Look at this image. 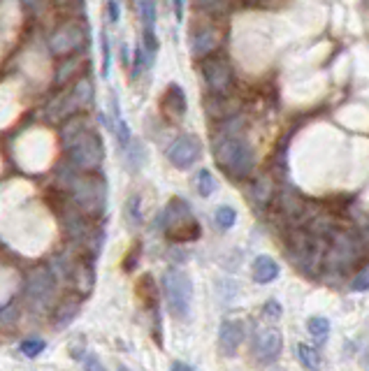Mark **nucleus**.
I'll return each instance as SVG.
<instances>
[{
  "instance_id": "nucleus-5",
  "label": "nucleus",
  "mask_w": 369,
  "mask_h": 371,
  "mask_svg": "<svg viewBox=\"0 0 369 371\" xmlns=\"http://www.w3.org/2000/svg\"><path fill=\"white\" fill-rule=\"evenodd\" d=\"M163 290H165L168 309L177 320H186L191 316V304H193V283L191 276L184 269L170 267L163 274Z\"/></svg>"
},
{
  "instance_id": "nucleus-20",
  "label": "nucleus",
  "mask_w": 369,
  "mask_h": 371,
  "mask_svg": "<svg viewBox=\"0 0 369 371\" xmlns=\"http://www.w3.org/2000/svg\"><path fill=\"white\" fill-rule=\"evenodd\" d=\"M81 68H84V59H81V56H68V59H63L59 70H56V86H65L70 79H75Z\"/></svg>"
},
{
  "instance_id": "nucleus-39",
  "label": "nucleus",
  "mask_w": 369,
  "mask_h": 371,
  "mask_svg": "<svg viewBox=\"0 0 369 371\" xmlns=\"http://www.w3.org/2000/svg\"><path fill=\"white\" fill-rule=\"evenodd\" d=\"M175 3V16L177 21H184V0H172Z\"/></svg>"
},
{
  "instance_id": "nucleus-6",
  "label": "nucleus",
  "mask_w": 369,
  "mask_h": 371,
  "mask_svg": "<svg viewBox=\"0 0 369 371\" xmlns=\"http://www.w3.org/2000/svg\"><path fill=\"white\" fill-rule=\"evenodd\" d=\"M86 42H88V26L81 19H77V16H70V19H65L49 35V54L63 59V56L79 52Z\"/></svg>"
},
{
  "instance_id": "nucleus-18",
  "label": "nucleus",
  "mask_w": 369,
  "mask_h": 371,
  "mask_svg": "<svg viewBox=\"0 0 369 371\" xmlns=\"http://www.w3.org/2000/svg\"><path fill=\"white\" fill-rule=\"evenodd\" d=\"M70 93H72V98H75L79 112L91 110V107H93V93H95V90H93V81L88 77H79L75 81V86L70 88Z\"/></svg>"
},
{
  "instance_id": "nucleus-38",
  "label": "nucleus",
  "mask_w": 369,
  "mask_h": 371,
  "mask_svg": "<svg viewBox=\"0 0 369 371\" xmlns=\"http://www.w3.org/2000/svg\"><path fill=\"white\" fill-rule=\"evenodd\" d=\"M272 0H240V5L244 7H267Z\"/></svg>"
},
{
  "instance_id": "nucleus-23",
  "label": "nucleus",
  "mask_w": 369,
  "mask_h": 371,
  "mask_svg": "<svg viewBox=\"0 0 369 371\" xmlns=\"http://www.w3.org/2000/svg\"><path fill=\"white\" fill-rule=\"evenodd\" d=\"M195 7L209 16H223L230 7V0H195Z\"/></svg>"
},
{
  "instance_id": "nucleus-2",
  "label": "nucleus",
  "mask_w": 369,
  "mask_h": 371,
  "mask_svg": "<svg viewBox=\"0 0 369 371\" xmlns=\"http://www.w3.org/2000/svg\"><path fill=\"white\" fill-rule=\"evenodd\" d=\"M211 151H214V160L221 170L230 179H246L256 170V153L253 146L246 142V137L235 128V121H228L221 133L214 135L211 142Z\"/></svg>"
},
{
  "instance_id": "nucleus-19",
  "label": "nucleus",
  "mask_w": 369,
  "mask_h": 371,
  "mask_svg": "<svg viewBox=\"0 0 369 371\" xmlns=\"http://www.w3.org/2000/svg\"><path fill=\"white\" fill-rule=\"evenodd\" d=\"M276 276H279V265L269 255H258L253 260V278L258 283H272Z\"/></svg>"
},
{
  "instance_id": "nucleus-25",
  "label": "nucleus",
  "mask_w": 369,
  "mask_h": 371,
  "mask_svg": "<svg viewBox=\"0 0 369 371\" xmlns=\"http://www.w3.org/2000/svg\"><path fill=\"white\" fill-rule=\"evenodd\" d=\"M307 329H309V334L314 336V339H318L323 343L327 339V334H330V323H327V318L316 316L307 323Z\"/></svg>"
},
{
  "instance_id": "nucleus-29",
  "label": "nucleus",
  "mask_w": 369,
  "mask_h": 371,
  "mask_svg": "<svg viewBox=\"0 0 369 371\" xmlns=\"http://www.w3.org/2000/svg\"><path fill=\"white\" fill-rule=\"evenodd\" d=\"M214 220H216V225L221 230H230L235 225V220H237V211L233 207H218L216 213H214Z\"/></svg>"
},
{
  "instance_id": "nucleus-12",
  "label": "nucleus",
  "mask_w": 369,
  "mask_h": 371,
  "mask_svg": "<svg viewBox=\"0 0 369 371\" xmlns=\"http://www.w3.org/2000/svg\"><path fill=\"white\" fill-rule=\"evenodd\" d=\"M244 341V325L240 320H223L221 323V329H218V346H221V353H223L226 358H233L237 351H240V346Z\"/></svg>"
},
{
  "instance_id": "nucleus-41",
  "label": "nucleus",
  "mask_w": 369,
  "mask_h": 371,
  "mask_svg": "<svg viewBox=\"0 0 369 371\" xmlns=\"http://www.w3.org/2000/svg\"><path fill=\"white\" fill-rule=\"evenodd\" d=\"M367 237H369V225H367Z\"/></svg>"
},
{
  "instance_id": "nucleus-35",
  "label": "nucleus",
  "mask_w": 369,
  "mask_h": 371,
  "mask_svg": "<svg viewBox=\"0 0 369 371\" xmlns=\"http://www.w3.org/2000/svg\"><path fill=\"white\" fill-rule=\"evenodd\" d=\"M262 313H265V316L267 318H272V320H276L279 316H281V304H279V302H267L265 304V307H262Z\"/></svg>"
},
{
  "instance_id": "nucleus-14",
  "label": "nucleus",
  "mask_w": 369,
  "mask_h": 371,
  "mask_svg": "<svg viewBox=\"0 0 369 371\" xmlns=\"http://www.w3.org/2000/svg\"><path fill=\"white\" fill-rule=\"evenodd\" d=\"M72 114H79V107L75 102V98H72L70 90H65V93L56 95L52 102L47 105V121H65L70 119Z\"/></svg>"
},
{
  "instance_id": "nucleus-13",
  "label": "nucleus",
  "mask_w": 369,
  "mask_h": 371,
  "mask_svg": "<svg viewBox=\"0 0 369 371\" xmlns=\"http://www.w3.org/2000/svg\"><path fill=\"white\" fill-rule=\"evenodd\" d=\"M68 278L75 285V290L79 295H88L93 290V283H95V271H93V262L91 260H72L70 271H68Z\"/></svg>"
},
{
  "instance_id": "nucleus-9",
  "label": "nucleus",
  "mask_w": 369,
  "mask_h": 371,
  "mask_svg": "<svg viewBox=\"0 0 369 371\" xmlns=\"http://www.w3.org/2000/svg\"><path fill=\"white\" fill-rule=\"evenodd\" d=\"M165 155L177 170H188V167H193L202 155V144H200V139L193 135H179L175 142L168 146Z\"/></svg>"
},
{
  "instance_id": "nucleus-40",
  "label": "nucleus",
  "mask_w": 369,
  "mask_h": 371,
  "mask_svg": "<svg viewBox=\"0 0 369 371\" xmlns=\"http://www.w3.org/2000/svg\"><path fill=\"white\" fill-rule=\"evenodd\" d=\"M172 369H175V371H191L193 367L186 365V362H172Z\"/></svg>"
},
{
  "instance_id": "nucleus-3",
  "label": "nucleus",
  "mask_w": 369,
  "mask_h": 371,
  "mask_svg": "<svg viewBox=\"0 0 369 371\" xmlns=\"http://www.w3.org/2000/svg\"><path fill=\"white\" fill-rule=\"evenodd\" d=\"M65 188L70 191L72 204L88 218H102L107 213V179L95 172H68Z\"/></svg>"
},
{
  "instance_id": "nucleus-21",
  "label": "nucleus",
  "mask_w": 369,
  "mask_h": 371,
  "mask_svg": "<svg viewBox=\"0 0 369 371\" xmlns=\"http://www.w3.org/2000/svg\"><path fill=\"white\" fill-rule=\"evenodd\" d=\"M123 216H126L130 228H139L144 223V213H142V197L139 195H130L126 200V207H123Z\"/></svg>"
},
{
  "instance_id": "nucleus-27",
  "label": "nucleus",
  "mask_w": 369,
  "mask_h": 371,
  "mask_svg": "<svg viewBox=\"0 0 369 371\" xmlns=\"http://www.w3.org/2000/svg\"><path fill=\"white\" fill-rule=\"evenodd\" d=\"M216 188H218V184H216L214 175H211L209 170H200L198 172V193L202 197H209L211 193L216 191Z\"/></svg>"
},
{
  "instance_id": "nucleus-16",
  "label": "nucleus",
  "mask_w": 369,
  "mask_h": 371,
  "mask_svg": "<svg viewBox=\"0 0 369 371\" xmlns=\"http://www.w3.org/2000/svg\"><path fill=\"white\" fill-rule=\"evenodd\" d=\"M79 311H81V300H79V295H68V297H63L61 304L56 307L54 311V327L56 329H65L68 327L72 320H75L79 316Z\"/></svg>"
},
{
  "instance_id": "nucleus-4",
  "label": "nucleus",
  "mask_w": 369,
  "mask_h": 371,
  "mask_svg": "<svg viewBox=\"0 0 369 371\" xmlns=\"http://www.w3.org/2000/svg\"><path fill=\"white\" fill-rule=\"evenodd\" d=\"M158 228L163 230L168 242L172 244H186V242H195L200 237V223L193 216L188 202L179 200V197H172L165 204V209L158 213Z\"/></svg>"
},
{
  "instance_id": "nucleus-11",
  "label": "nucleus",
  "mask_w": 369,
  "mask_h": 371,
  "mask_svg": "<svg viewBox=\"0 0 369 371\" xmlns=\"http://www.w3.org/2000/svg\"><path fill=\"white\" fill-rule=\"evenodd\" d=\"M281 348L283 339L281 332H276V329H262L256 336V343H253V351H256V358L260 362H274L281 355Z\"/></svg>"
},
{
  "instance_id": "nucleus-28",
  "label": "nucleus",
  "mask_w": 369,
  "mask_h": 371,
  "mask_svg": "<svg viewBox=\"0 0 369 371\" xmlns=\"http://www.w3.org/2000/svg\"><path fill=\"white\" fill-rule=\"evenodd\" d=\"M123 155H126L128 165H130V167H133V172H135V170L139 167V165L144 163V146L130 142L126 148H123Z\"/></svg>"
},
{
  "instance_id": "nucleus-7",
  "label": "nucleus",
  "mask_w": 369,
  "mask_h": 371,
  "mask_svg": "<svg viewBox=\"0 0 369 371\" xmlns=\"http://www.w3.org/2000/svg\"><path fill=\"white\" fill-rule=\"evenodd\" d=\"M200 72H202L204 84H207V88H209V93H230L235 72H233L230 61H228L226 56H218V54L202 56Z\"/></svg>"
},
{
  "instance_id": "nucleus-31",
  "label": "nucleus",
  "mask_w": 369,
  "mask_h": 371,
  "mask_svg": "<svg viewBox=\"0 0 369 371\" xmlns=\"http://www.w3.org/2000/svg\"><path fill=\"white\" fill-rule=\"evenodd\" d=\"M298 360L302 362V367H307V369H316V367H318V355H316V351L309 348V346H305V343L298 346Z\"/></svg>"
},
{
  "instance_id": "nucleus-24",
  "label": "nucleus",
  "mask_w": 369,
  "mask_h": 371,
  "mask_svg": "<svg viewBox=\"0 0 369 371\" xmlns=\"http://www.w3.org/2000/svg\"><path fill=\"white\" fill-rule=\"evenodd\" d=\"M47 348V341L45 339H37V336H30V339H23L19 343V351H21V355H26V358H37V355H42Z\"/></svg>"
},
{
  "instance_id": "nucleus-37",
  "label": "nucleus",
  "mask_w": 369,
  "mask_h": 371,
  "mask_svg": "<svg viewBox=\"0 0 369 371\" xmlns=\"http://www.w3.org/2000/svg\"><path fill=\"white\" fill-rule=\"evenodd\" d=\"M130 63H133V56H130V49L126 42H121V65L123 68H130Z\"/></svg>"
},
{
  "instance_id": "nucleus-32",
  "label": "nucleus",
  "mask_w": 369,
  "mask_h": 371,
  "mask_svg": "<svg viewBox=\"0 0 369 371\" xmlns=\"http://www.w3.org/2000/svg\"><path fill=\"white\" fill-rule=\"evenodd\" d=\"M253 195H256V202L260 204V207H265V204L269 202V197H272V188H269L267 179H260L256 188H253Z\"/></svg>"
},
{
  "instance_id": "nucleus-15",
  "label": "nucleus",
  "mask_w": 369,
  "mask_h": 371,
  "mask_svg": "<svg viewBox=\"0 0 369 371\" xmlns=\"http://www.w3.org/2000/svg\"><path fill=\"white\" fill-rule=\"evenodd\" d=\"M218 45H221V33L214 26H207L195 33V37L191 42V54L195 59H202V56H207V54H214Z\"/></svg>"
},
{
  "instance_id": "nucleus-36",
  "label": "nucleus",
  "mask_w": 369,
  "mask_h": 371,
  "mask_svg": "<svg viewBox=\"0 0 369 371\" xmlns=\"http://www.w3.org/2000/svg\"><path fill=\"white\" fill-rule=\"evenodd\" d=\"M107 14L112 23L119 21V0H107Z\"/></svg>"
},
{
  "instance_id": "nucleus-33",
  "label": "nucleus",
  "mask_w": 369,
  "mask_h": 371,
  "mask_svg": "<svg viewBox=\"0 0 369 371\" xmlns=\"http://www.w3.org/2000/svg\"><path fill=\"white\" fill-rule=\"evenodd\" d=\"M351 288H353L356 293H367L369 290V265L360 271V274L353 276V281H351Z\"/></svg>"
},
{
  "instance_id": "nucleus-22",
  "label": "nucleus",
  "mask_w": 369,
  "mask_h": 371,
  "mask_svg": "<svg viewBox=\"0 0 369 371\" xmlns=\"http://www.w3.org/2000/svg\"><path fill=\"white\" fill-rule=\"evenodd\" d=\"M137 14L142 30H156V0H137Z\"/></svg>"
},
{
  "instance_id": "nucleus-26",
  "label": "nucleus",
  "mask_w": 369,
  "mask_h": 371,
  "mask_svg": "<svg viewBox=\"0 0 369 371\" xmlns=\"http://www.w3.org/2000/svg\"><path fill=\"white\" fill-rule=\"evenodd\" d=\"M139 258H142V242H135L133 246H130V251L123 255L121 260V269L126 271V274H130V271H135Z\"/></svg>"
},
{
  "instance_id": "nucleus-30",
  "label": "nucleus",
  "mask_w": 369,
  "mask_h": 371,
  "mask_svg": "<svg viewBox=\"0 0 369 371\" xmlns=\"http://www.w3.org/2000/svg\"><path fill=\"white\" fill-rule=\"evenodd\" d=\"M100 52H102V77L107 79L112 70V47H110V35L105 30L100 35Z\"/></svg>"
},
{
  "instance_id": "nucleus-34",
  "label": "nucleus",
  "mask_w": 369,
  "mask_h": 371,
  "mask_svg": "<svg viewBox=\"0 0 369 371\" xmlns=\"http://www.w3.org/2000/svg\"><path fill=\"white\" fill-rule=\"evenodd\" d=\"M81 362H84L86 369H102V362L98 360V355H95V353H91V351H86L84 355H81Z\"/></svg>"
},
{
  "instance_id": "nucleus-10",
  "label": "nucleus",
  "mask_w": 369,
  "mask_h": 371,
  "mask_svg": "<svg viewBox=\"0 0 369 371\" xmlns=\"http://www.w3.org/2000/svg\"><path fill=\"white\" fill-rule=\"evenodd\" d=\"M160 112H163V117L170 121H182L186 117L188 100H186L184 88L179 84H170L165 88V93L160 98Z\"/></svg>"
},
{
  "instance_id": "nucleus-8",
  "label": "nucleus",
  "mask_w": 369,
  "mask_h": 371,
  "mask_svg": "<svg viewBox=\"0 0 369 371\" xmlns=\"http://www.w3.org/2000/svg\"><path fill=\"white\" fill-rule=\"evenodd\" d=\"M26 295L33 304L47 307L56 295V271L49 265H37L26 278Z\"/></svg>"
},
{
  "instance_id": "nucleus-1",
  "label": "nucleus",
  "mask_w": 369,
  "mask_h": 371,
  "mask_svg": "<svg viewBox=\"0 0 369 371\" xmlns=\"http://www.w3.org/2000/svg\"><path fill=\"white\" fill-rule=\"evenodd\" d=\"M63 146L68 148L70 165L79 172H95L100 170L105 160V146L100 135L93 128H88L86 117L81 114H72L68 123L63 126Z\"/></svg>"
},
{
  "instance_id": "nucleus-17",
  "label": "nucleus",
  "mask_w": 369,
  "mask_h": 371,
  "mask_svg": "<svg viewBox=\"0 0 369 371\" xmlns=\"http://www.w3.org/2000/svg\"><path fill=\"white\" fill-rule=\"evenodd\" d=\"M135 293L139 300H142V307L151 311V316L158 313V283L153 281L151 274H142L137 278Z\"/></svg>"
}]
</instances>
